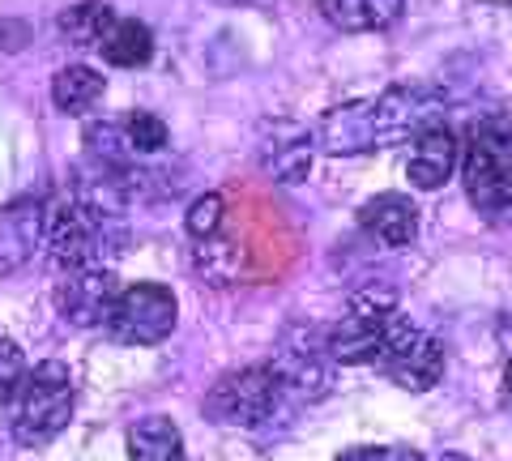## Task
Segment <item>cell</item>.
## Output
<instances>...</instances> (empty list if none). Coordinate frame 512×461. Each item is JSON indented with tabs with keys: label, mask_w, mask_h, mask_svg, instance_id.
<instances>
[{
	"label": "cell",
	"mask_w": 512,
	"mask_h": 461,
	"mask_svg": "<svg viewBox=\"0 0 512 461\" xmlns=\"http://www.w3.org/2000/svg\"><path fill=\"white\" fill-rule=\"evenodd\" d=\"M444 99L423 86H393L376 99H359L333 107L316 124V141L329 154H367L397 146L406 137H419L431 124H440Z\"/></svg>",
	"instance_id": "cell-1"
},
{
	"label": "cell",
	"mask_w": 512,
	"mask_h": 461,
	"mask_svg": "<svg viewBox=\"0 0 512 461\" xmlns=\"http://www.w3.org/2000/svg\"><path fill=\"white\" fill-rule=\"evenodd\" d=\"M120 240L124 231L116 227V210L99 197L60 193L52 205H43V244L64 269L103 265L107 252H120Z\"/></svg>",
	"instance_id": "cell-2"
},
{
	"label": "cell",
	"mask_w": 512,
	"mask_h": 461,
	"mask_svg": "<svg viewBox=\"0 0 512 461\" xmlns=\"http://www.w3.org/2000/svg\"><path fill=\"white\" fill-rule=\"evenodd\" d=\"M461 180L474 210L512 214V116H478L466 129Z\"/></svg>",
	"instance_id": "cell-3"
},
{
	"label": "cell",
	"mask_w": 512,
	"mask_h": 461,
	"mask_svg": "<svg viewBox=\"0 0 512 461\" xmlns=\"http://www.w3.org/2000/svg\"><path fill=\"white\" fill-rule=\"evenodd\" d=\"M410 333H414L410 316L397 312L389 295L384 299L359 295L355 308H350V316H342V321L329 329L325 351H329V359H338V363H384L397 346L410 338Z\"/></svg>",
	"instance_id": "cell-4"
},
{
	"label": "cell",
	"mask_w": 512,
	"mask_h": 461,
	"mask_svg": "<svg viewBox=\"0 0 512 461\" xmlns=\"http://www.w3.org/2000/svg\"><path fill=\"white\" fill-rule=\"evenodd\" d=\"M73 397V376L64 363L47 359L35 372H26L18 406H13V440L26 444V449L56 440L73 419Z\"/></svg>",
	"instance_id": "cell-5"
},
{
	"label": "cell",
	"mask_w": 512,
	"mask_h": 461,
	"mask_svg": "<svg viewBox=\"0 0 512 461\" xmlns=\"http://www.w3.org/2000/svg\"><path fill=\"white\" fill-rule=\"evenodd\" d=\"M282 397V376L274 363H248L227 376L214 380V389L205 393V415L227 427H256L274 415Z\"/></svg>",
	"instance_id": "cell-6"
},
{
	"label": "cell",
	"mask_w": 512,
	"mask_h": 461,
	"mask_svg": "<svg viewBox=\"0 0 512 461\" xmlns=\"http://www.w3.org/2000/svg\"><path fill=\"white\" fill-rule=\"evenodd\" d=\"M175 295L158 282H137L124 286L116 308L107 316V333L111 342L120 346H158L163 338H171L175 329Z\"/></svg>",
	"instance_id": "cell-7"
},
{
	"label": "cell",
	"mask_w": 512,
	"mask_h": 461,
	"mask_svg": "<svg viewBox=\"0 0 512 461\" xmlns=\"http://www.w3.org/2000/svg\"><path fill=\"white\" fill-rule=\"evenodd\" d=\"M52 295L64 321L77 329H94V325H107V316L120 299V282L107 265H73L60 274Z\"/></svg>",
	"instance_id": "cell-8"
},
{
	"label": "cell",
	"mask_w": 512,
	"mask_h": 461,
	"mask_svg": "<svg viewBox=\"0 0 512 461\" xmlns=\"http://www.w3.org/2000/svg\"><path fill=\"white\" fill-rule=\"evenodd\" d=\"M380 368L397 389L427 393L431 385H440V376H444V342L431 338V333H423V329H414L410 338L380 363Z\"/></svg>",
	"instance_id": "cell-9"
},
{
	"label": "cell",
	"mask_w": 512,
	"mask_h": 461,
	"mask_svg": "<svg viewBox=\"0 0 512 461\" xmlns=\"http://www.w3.org/2000/svg\"><path fill=\"white\" fill-rule=\"evenodd\" d=\"M43 244V205L18 197L0 205V278L18 274Z\"/></svg>",
	"instance_id": "cell-10"
},
{
	"label": "cell",
	"mask_w": 512,
	"mask_h": 461,
	"mask_svg": "<svg viewBox=\"0 0 512 461\" xmlns=\"http://www.w3.org/2000/svg\"><path fill=\"white\" fill-rule=\"evenodd\" d=\"M461 163V146H457V133L448 129V124H431L414 137V154H410V167L406 176L414 188H423V193H436L440 184H448V176L457 171Z\"/></svg>",
	"instance_id": "cell-11"
},
{
	"label": "cell",
	"mask_w": 512,
	"mask_h": 461,
	"mask_svg": "<svg viewBox=\"0 0 512 461\" xmlns=\"http://www.w3.org/2000/svg\"><path fill=\"white\" fill-rule=\"evenodd\" d=\"M359 227L372 235V240H380L384 248H402L414 240V231H419V210H414V201L402 193H380L359 210Z\"/></svg>",
	"instance_id": "cell-12"
},
{
	"label": "cell",
	"mask_w": 512,
	"mask_h": 461,
	"mask_svg": "<svg viewBox=\"0 0 512 461\" xmlns=\"http://www.w3.org/2000/svg\"><path fill=\"white\" fill-rule=\"evenodd\" d=\"M261 167L282 184H299L312 171V146L299 124H274V141H261Z\"/></svg>",
	"instance_id": "cell-13"
},
{
	"label": "cell",
	"mask_w": 512,
	"mask_h": 461,
	"mask_svg": "<svg viewBox=\"0 0 512 461\" xmlns=\"http://www.w3.org/2000/svg\"><path fill=\"white\" fill-rule=\"evenodd\" d=\"M406 0H320L329 26L346 30V35H367V30H384L402 18Z\"/></svg>",
	"instance_id": "cell-14"
},
{
	"label": "cell",
	"mask_w": 512,
	"mask_h": 461,
	"mask_svg": "<svg viewBox=\"0 0 512 461\" xmlns=\"http://www.w3.org/2000/svg\"><path fill=\"white\" fill-rule=\"evenodd\" d=\"M116 9L107 5V0H82V5H69L60 13V35L69 39L73 47H82V52H99L107 43L111 26H116Z\"/></svg>",
	"instance_id": "cell-15"
},
{
	"label": "cell",
	"mask_w": 512,
	"mask_h": 461,
	"mask_svg": "<svg viewBox=\"0 0 512 461\" xmlns=\"http://www.w3.org/2000/svg\"><path fill=\"white\" fill-rule=\"evenodd\" d=\"M128 461H188L180 427L163 415L141 419L133 432H128Z\"/></svg>",
	"instance_id": "cell-16"
},
{
	"label": "cell",
	"mask_w": 512,
	"mask_h": 461,
	"mask_svg": "<svg viewBox=\"0 0 512 461\" xmlns=\"http://www.w3.org/2000/svg\"><path fill=\"white\" fill-rule=\"evenodd\" d=\"M103 90H107V77L86 65H69L52 77V103L64 116H86V111L103 99Z\"/></svg>",
	"instance_id": "cell-17"
},
{
	"label": "cell",
	"mask_w": 512,
	"mask_h": 461,
	"mask_svg": "<svg viewBox=\"0 0 512 461\" xmlns=\"http://www.w3.org/2000/svg\"><path fill=\"white\" fill-rule=\"evenodd\" d=\"M99 52H103L107 65H116V69H141V65H150V56H154V35H150L146 22L120 18L111 26V35Z\"/></svg>",
	"instance_id": "cell-18"
},
{
	"label": "cell",
	"mask_w": 512,
	"mask_h": 461,
	"mask_svg": "<svg viewBox=\"0 0 512 461\" xmlns=\"http://www.w3.org/2000/svg\"><path fill=\"white\" fill-rule=\"evenodd\" d=\"M124 137L133 154H158L167 146V124L154 116V111H133V116L124 120Z\"/></svg>",
	"instance_id": "cell-19"
},
{
	"label": "cell",
	"mask_w": 512,
	"mask_h": 461,
	"mask_svg": "<svg viewBox=\"0 0 512 461\" xmlns=\"http://www.w3.org/2000/svg\"><path fill=\"white\" fill-rule=\"evenodd\" d=\"M22 380H26V355H22V346L9 342V338H0V410L18 402Z\"/></svg>",
	"instance_id": "cell-20"
},
{
	"label": "cell",
	"mask_w": 512,
	"mask_h": 461,
	"mask_svg": "<svg viewBox=\"0 0 512 461\" xmlns=\"http://www.w3.org/2000/svg\"><path fill=\"white\" fill-rule=\"evenodd\" d=\"M222 197L218 193H205V197H197L188 205V214H184V227H188V235L192 240H214V235L222 231Z\"/></svg>",
	"instance_id": "cell-21"
},
{
	"label": "cell",
	"mask_w": 512,
	"mask_h": 461,
	"mask_svg": "<svg viewBox=\"0 0 512 461\" xmlns=\"http://www.w3.org/2000/svg\"><path fill=\"white\" fill-rule=\"evenodd\" d=\"M338 461H423V453L406 444H363V449H346Z\"/></svg>",
	"instance_id": "cell-22"
},
{
	"label": "cell",
	"mask_w": 512,
	"mask_h": 461,
	"mask_svg": "<svg viewBox=\"0 0 512 461\" xmlns=\"http://www.w3.org/2000/svg\"><path fill=\"white\" fill-rule=\"evenodd\" d=\"M504 397H508V406H512V359H508V368H504Z\"/></svg>",
	"instance_id": "cell-23"
},
{
	"label": "cell",
	"mask_w": 512,
	"mask_h": 461,
	"mask_svg": "<svg viewBox=\"0 0 512 461\" xmlns=\"http://www.w3.org/2000/svg\"><path fill=\"white\" fill-rule=\"evenodd\" d=\"M440 461H470V457H466V453H444Z\"/></svg>",
	"instance_id": "cell-24"
}]
</instances>
